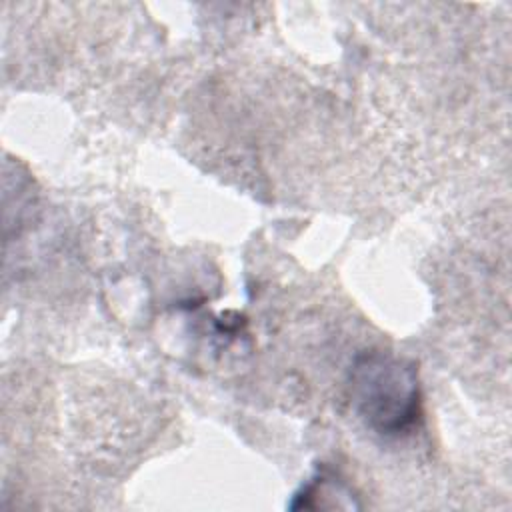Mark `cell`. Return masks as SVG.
Returning a JSON list of instances; mask_svg holds the SVG:
<instances>
[{"instance_id":"1","label":"cell","mask_w":512,"mask_h":512,"mask_svg":"<svg viewBox=\"0 0 512 512\" xmlns=\"http://www.w3.org/2000/svg\"><path fill=\"white\" fill-rule=\"evenodd\" d=\"M354 414L372 432L398 438L422 418V386L414 362L392 352L370 350L356 356L348 374Z\"/></svg>"},{"instance_id":"2","label":"cell","mask_w":512,"mask_h":512,"mask_svg":"<svg viewBox=\"0 0 512 512\" xmlns=\"http://www.w3.org/2000/svg\"><path fill=\"white\" fill-rule=\"evenodd\" d=\"M290 508H358V504L352 488L346 482L330 472H320L294 494Z\"/></svg>"}]
</instances>
